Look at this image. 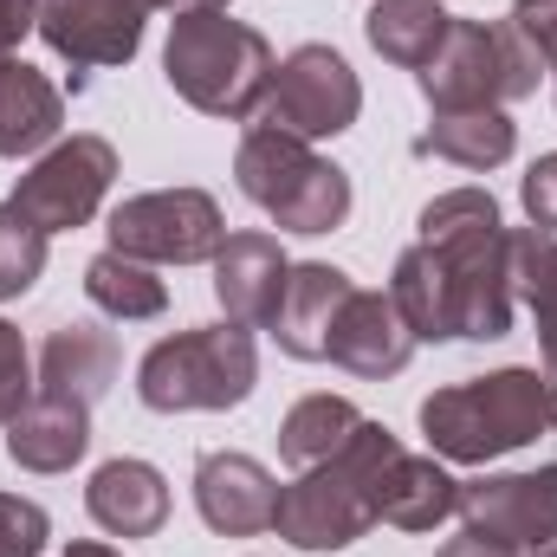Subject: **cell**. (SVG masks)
<instances>
[{"label":"cell","mask_w":557,"mask_h":557,"mask_svg":"<svg viewBox=\"0 0 557 557\" xmlns=\"http://www.w3.org/2000/svg\"><path fill=\"white\" fill-rule=\"evenodd\" d=\"M26 33H39V0H0V59H13Z\"/></svg>","instance_id":"d6a6232c"},{"label":"cell","mask_w":557,"mask_h":557,"mask_svg":"<svg viewBox=\"0 0 557 557\" xmlns=\"http://www.w3.org/2000/svg\"><path fill=\"white\" fill-rule=\"evenodd\" d=\"M162 13H221V7H234V0H156Z\"/></svg>","instance_id":"e575fe53"},{"label":"cell","mask_w":557,"mask_h":557,"mask_svg":"<svg viewBox=\"0 0 557 557\" xmlns=\"http://www.w3.org/2000/svg\"><path fill=\"white\" fill-rule=\"evenodd\" d=\"M111 253H131L143 267H201L221 253L227 221L208 188H149L111 208Z\"/></svg>","instance_id":"ba28073f"},{"label":"cell","mask_w":557,"mask_h":557,"mask_svg":"<svg viewBox=\"0 0 557 557\" xmlns=\"http://www.w3.org/2000/svg\"><path fill=\"white\" fill-rule=\"evenodd\" d=\"M421 247L441 253L454 278V311L467 344H493L512 331V227L486 188H447L421 208Z\"/></svg>","instance_id":"6da1fadb"},{"label":"cell","mask_w":557,"mask_h":557,"mask_svg":"<svg viewBox=\"0 0 557 557\" xmlns=\"http://www.w3.org/2000/svg\"><path fill=\"white\" fill-rule=\"evenodd\" d=\"M33 403V357H26V337L0 318V428Z\"/></svg>","instance_id":"f546056e"},{"label":"cell","mask_w":557,"mask_h":557,"mask_svg":"<svg viewBox=\"0 0 557 557\" xmlns=\"http://www.w3.org/2000/svg\"><path fill=\"white\" fill-rule=\"evenodd\" d=\"M65 131V91L26 65V59H0V156H46Z\"/></svg>","instance_id":"ffe728a7"},{"label":"cell","mask_w":557,"mask_h":557,"mask_svg":"<svg viewBox=\"0 0 557 557\" xmlns=\"http://www.w3.org/2000/svg\"><path fill=\"white\" fill-rule=\"evenodd\" d=\"M260 383V350L247 324H195L149 344L137 363V396L156 416H221L240 409Z\"/></svg>","instance_id":"5b68a950"},{"label":"cell","mask_w":557,"mask_h":557,"mask_svg":"<svg viewBox=\"0 0 557 557\" xmlns=\"http://www.w3.org/2000/svg\"><path fill=\"white\" fill-rule=\"evenodd\" d=\"M85 512L111 532V539H156L169 525V480L149 460H104L85 486Z\"/></svg>","instance_id":"ac0fdd59"},{"label":"cell","mask_w":557,"mask_h":557,"mask_svg":"<svg viewBox=\"0 0 557 557\" xmlns=\"http://www.w3.org/2000/svg\"><path fill=\"white\" fill-rule=\"evenodd\" d=\"M85 298L117 324H143V318L169 311V285L156 278V267H143L131 253H111V247L85 267Z\"/></svg>","instance_id":"484cf974"},{"label":"cell","mask_w":557,"mask_h":557,"mask_svg":"<svg viewBox=\"0 0 557 557\" xmlns=\"http://www.w3.org/2000/svg\"><path fill=\"white\" fill-rule=\"evenodd\" d=\"M195 512L221 539H260L278 519V480L253 454H234V447L201 454L195 460Z\"/></svg>","instance_id":"4fadbf2b"},{"label":"cell","mask_w":557,"mask_h":557,"mask_svg":"<svg viewBox=\"0 0 557 557\" xmlns=\"http://www.w3.org/2000/svg\"><path fill=\"white\" fill-rule=\"evenodd\" d=\"M59 557H124V552H111V545H98V539H78V545H65Z\"/></svg>","instance_id":"d590c367"},{"label":"cell","mask_w":557,"mask_h":557,"mask_svg":"<svg viewBox=\"0 0 557 557\" xmlns=\"http://www.w3.org/2000/svg\"><path fill=\"white\" fill-rule=\"evenodd\" d=\"M447 26H454V13H447L441 0H376V7L363 13V39H370L389 65H403V72H421V65L441 52Z\"/></svg>","instance_id":"603a6c76"},{"label":"cell","mask_w":557,"mask_h":557,"mask_svg":"<svg viewBox=\"0 0 557 557\" xmlns=\"http://www.w3.org/2000/svg\"><path fill=\"white\" fill-rule=\"evenodd\" d=\"M545 376V416H552V428H557V370H539Z\"/></svg>","instance_id":"8d00e7d4"},{"label":"cell","mask_w":557,"mask_h":557,"mask_svg":"<svg viewBox=\"0 0 557 557\" xmlns=\"http://www.w3.org/2000/svg\"><path fill=\"white\" fill-rule=\"evenodd\" d=\"M117 331L104 324H59L39 350V396H65V403H104L117 383Z\"/></svg>","instance_id":"e0dca14e"},{"label":"cell","mask_w":557,"mask_h":557,"mask_svg":"<svg viewBox=\"0 0 557 557\" xmlns=\"http://www.w3.org/2000/svg\"><path fill=\"white\" fill-rule=\"evenodd\" d=\"M467 532L506 545V552H539L557 539V467H532V473H480L460 480V506Z\"/></svg>","instance_id":"7c38bea8"},{"label":"cell","mask_w":557,"mask_h":557,"mask_svg":"<svg viewBox=\"0 0 557 557\" xmlns=\"http://www.w3.org/2000/svg\"><path fill=\"white\" fill-rule=\"evenodd\" d=\"M52 539V519L39 499H20V493H0V557H39Z\"/></svg>","instance_id":"f1b7e54d"},{"label":"cell","mask_w":557,"mask_h":557,"mask_svg":"<svg viewBox=\"0 0 557 557\" xmlns=\"http://www.w3.org/2000/svg\"><path fill=\"white\" fill-rule=\"evenodd\" d=\"M512 149H519V124L506 111H454L416 137V156H441L454 169H499L512 162Z\"/></svg>","instance_id":"cb8c5ba5"},{"label":"cell","mask_w":557,"mask_h":557,"mask_svg":"<svg viewBox=\"0 0 557 557\" xmlns=\"http://www.w3.org/2000/svg\"><path fill=\"white\" fill-rule=\"evenodd\" d=\"M389 298H396L403 324L416 331V344H447V337H460L454 278H447V267H441L434 247H421L416 240V247L396 260V273H389Z\"/></svg>","instance_id":"7402d4cb"},{"label":"cell","mask_w":557,"mask_h":557,"mask_svg":"<svg viewBox=\"0 0 557 557\" xmlns=\"http://www.w3.org/2000/svg\"><path fill=\"white\" fill-rule=\"evenodd\" d=\"M532 557H557V539H552V545H539V552H532Z\"/></svg>","instance_id":"74e56055"},{"label":"cell","mask_w":557,"mask_h":557,"mask_svg":"<svg viewBox=\"0 0 557 557\" xmlns=\"http://www.w3.org/2000/svg\"><path fill=\"white\" fill-rule=\"evenodd\" d=\"M234 182L253 208L273 214L285 234H337L350 221V175L337 162H324L311 143L285 137L273 124H253L234 156Z\"/></svg>","instance_id":"52a82bcc"},{"label":"cell","mask_w":557,"mask_h":557,"mask_svg":"<svg viewBox=\"0 0 557 557\" xmlns=\"http://www.w3.org/2000/svg\"><path fill=\"white\" fill-rule=\"evenodd\" d=\"M214 267V298L227 311V324H247V331H267L285 298V278H292V260L273 234L247 227V234H227L221 253L208 260Z\"/></svg>","instance_id":"9a60e30c"},{"label":"cell","mask_w":557,"mask_h":557,"mask_svg":"<svg viewBox=\"0 0 557 557\" xmlns=\"http://www.w3.org/2000/svg\"><path fill=\"white\" fill-rule=\"evenodd\" d=\"M434 557H519V552H506V545H493V539H480V532H460V539H447Z\"/></svg>","instance_id":"836d02e7"},{"label":"cell","mask_w":557,"mask_h":557,"mask_svg":"<svg viewBox=\"0 0 557 557\" xmlns=\"http://www.w3.org/2000/svg\"><path fill=\"white\" fill-rule=\"evenodd\" d=\"M273 72H278V59L267 46V33L234 20L227 7L221 13H175L169 20L162 78H169V91L188 111L247 124V117H260V104L273 91Z\"/></svg>","instance_id":"7a4b0ae2"},{"label":"cell","mask_w":557,"mask_h":557,"mask_svg":"<svg viewBox=\"0 0 557 557\" xmlns=\"http://www.w3.org/2000/svg\"><path fill=\"white\" fill-rule=\"evenodd\" d=\"M545 428H552V416H545V376L525 370V363L447 383V389H434L421 403V434H428L434 460H460V467H486L499 454H519Z\"/></svg>","instance_id":"277c9868"},{"label":"cell","mask_w":557,"mask_h":557,"mask_svg":"<svg viewBox=\"0 0 557 557\" xmlns=\"http://www.w3.org/2000/svg\"><path fill=\"white\" fill-rule=\"evenodd\" d=\"M519 201H525L532 227L557 234V149H552V156H539V162L525 169V182H519Z\"/></svg>","instance_id":"1f68e13d"},{"label":"cell","mask_w":557,"mask_h":557,"mask_svg":"<svg viewBox=\"0 0 557 557\" xmlns=\"http://www.w3.org/2000/svg\"><path fill=\"white\" fill-rule=\"evenodd\" d=\"M350 292H357V285H350L344 267H324V260L292 267L285 298H278L273 324H267L278 337V350L298 357V363H324V357H331V324H337V311H344Z\"/></svg>","instance_id":"2e32d148"},{"label":"cell","mask_w":557,"mask_h":557,"mask_svg":"<svg viewBox=\"0 0 557 557\" xmlns=\"http://www.w3.org/2000/svg\"><path fill=\"white\" fill-rule=\"evenodd\" d=\"M260 117L285 131L298 143H318V137H344L357 117H363V78L350 72V59L337 46H298L285 52L273 72V91L260 104Z\"/></svg>","instance_id":"9c48e42d"},{"label":"cell","mask_w":557,"mask_h":557,"mask_svg":"<svg viewBox=\"0 0 557 557\" xmlns=\"http://www.w3.org/2000/svg\"><path fill=\"white\" fill-rule=\"evenodd\" d=\"M111 182H117V149L104 137H59L20 182H13V208L39 227V234H72V227H85L98 208H104V195H111Z\"/></svg>","instance_id":"30bf717a"},{"label":"cell","mask_w":557,"mask_h":557,"mask_svg":"<svg viewBox=\"0 0 557 557\" xmlns=\"http://www.w3.org/2000/svg\"><path fill=\"white\" fill-rule=\"evenodd\" d=\"M460 506V480L434 460V454H396L376 493V519L396 532H434L441 519H454Z\"/></svg>","instance_id":"44dd1931"},{"label":"cell","mask_w":557,"mask_h":557,"mask_svg":"<svg viewBox=\"0 0 557 557\" xmlns=\"http://www.w3.org/2000/svg\"><path fill=\"white\" fill-rule=\"evenodd\" d=\"M506 20L539 46V59H545V72H552V98H557V0H512Z\"/></svg>","instance_id":"4dcf8cb0"},{"label":"cell","mask_w":557,"mask_h":557,"mask_svg":"<svg viewBox=\"0 0 557 557\" xmlns=\"http://www.w3.org/2000/svg\"><path fill=\"white\" fill-rule=\"evenodd\" d=\"M91 454V409L65 396H33L7 421V460L26 473H72Z\"/></svg>","instance_id":"d6986e66"},{"label":"cell","mask_w":557,"mask_h":557,"mask_svg":"<svg viewBox=\"0 0 557 557\" xmlns=\"http://www.w3.org/2000/svg\"><path fill=\"white\" fill-rule=\"evenodd\" d=\"M512 298L532 305L545 370H557V234H545V227H512Z\"/></svg>","instance_id":"4316f807"},{"label":"cell","mask_w":557,"mask_h":557,"mask_svg":"<svg viewBox=\"0 0 557 557\" xmlns=\"http://www.w3.org/2000/svg\"><path fill=\"white\" fill-rule=\"evenodd\" d=\"M46 240L52 234H39L13 201H0V305L7 298H26L39 273H46Z\"/></svg>","instance_id":"83f0119b"},{"label":"cell","mask_w":557,"mask_h":557,"mask_svg":"<svg viewBox=\"0 0 557 557\" xmlns=\"http://www.w3.org/2000/svg\"><path fill=\"white\" fill-rule=\"evenodd\" d=\"M409 357H416V331L403 324L396 298L357 285V292L344 298L337 324H331V357H324V363H337V370H350V376H363V383H383V376H403Z\"/></svg>","instance_id":"5bb4252c"},{"label":"cell","mask_w":557,"mask_h":557,"mask_svg":"<svg viewBox=\"0 0 557 557\" xmlns=\"http://www.w3.org/2000/svg\"><path fill=\"white\" fill-rule=\"evenodd\" d=\"M545 78V59L539 46L506 20V26H486V20H460L447 26L441 52L416 72L421 98L434 117H454V111H506L519 98H532Z\"/></svg>","instance_id":"8992f818"},{"label":"cell","mask_w":557,"mask_h":557,"mask_svg":"<svg viewBox=\"0 0 557 557\" xmlns=\"http://www.w3.org/2000/svg\"><path fill=\"white\" fill-rule=\"evenodd\" d=\"M357 421L363 416H357L350 396H331V389H324V396H305V403H292L285 421H278V460L305 473V467L331 460V454L357 434Z\"/></svg>","instance_id":"d4e9b609"},{"label":"cell","mask_w":557,"mask_h":557,"mask_svg":"<svg viewBox=\"0 0 557 557\" xmlns=\"http://www.w3.org/2000/svg\"><path fill=\"white\" fill-rule=\"evenodd\" d=\"M156 0H39V39L72 65V85H85L104 65H131L143 46Z\"/></svg>","instance_id":"8fae6325"},{"label":"cell","mask_w":557,"mask_h":557,"mask_svg":"<svg viewBox=\"0 0 557 557\" xmlns=\"http://www.w3.org/2000/svg\"><path fill=\"white\" fill-rule=\"evenodd\" d=\"M396 454H403V441L383 421L363 416L357 434L331 460H318L292 486H278L273 532L285 545H298V552H344V545H357L376 525V493H383V473H389Z\"/></svg>","instance_id":"3957f363"}]
</instances>
